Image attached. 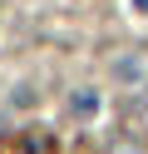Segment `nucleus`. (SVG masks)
<instances>
[{
	"label": "nucleus",
	"mask_w": 148,
	"mask_h": 154,
	"mask_svg": "<svg viewBox=\"0 0 148 154\" xmlns=\"http://www.w3.org/2000/svg\"><path fill=\"white\" fill-rule=\"evenodd\" d=\"M69 109H74V114H94V109H99V94H94V90H79L74 100H69Z\"/></svg>",
	"instance_id": "nucleus-1"
},
{
	"label": "nucleus",
	"mask_w": 148,
	"mask_h": 154,
	"mask_svg": "<svg viewBox=\"0 0 148 154\" xmlns=\"http://www.w3.org/2000/svg\"><path fill=\"white\" fill-rule=\"evenodd\" d=\"M49 149V139L45 134H30V139H20V154H45Z\"/></svg>",
	"instance_id": "nucleus-2"
},
{
	"label": "nucleus",
	"mask_w": 148,
	"mask_h": 154,
	"mask_svg": "<svg viewBox=\"0 0 148 154\" xmlns=\"http://www.w3.org/2000/svg\"><path fill=\"white\" fill-rule=\"evenodd\" d=\"M133 10H143V15H148V0H133Z\"/></svg>",
	"instance_id": "nucleus-3"
}]
</instances>
